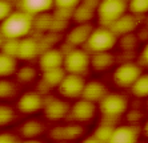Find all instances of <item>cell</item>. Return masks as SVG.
Here are the masks:
<instances>
[{"instance_id": "1", "label": "cell", "mask_w": 148, "mask_h": 143, "mask_svg": "<svg viewBox=\"0 0 148 143\" xmlns=\"http://www.w3.org/2000/svg\"><path fill=\"white\" fill-rule=\"evenodd\" d=\"M34 27L35 17L24 11L16 9L0 23V33L5 40H20L29 36Z\"/></svg>"}, {"instance_id": "2", "label": "cell", "mask_w": 148, "mask_h": 143, "mask_svg": "<svg viewBox=\"0 0 148 143\" xmlns=\"http://www.w3.org/2000/svg\"><path fill=\"white\" fill-rule=\"evenodd\" d=\"M117 36L108 27L100 25L92 28L90 36L86 41V48L90 53L95 52H108L116 45Z\"/></svg>"}, {"instance_id": "3", "label": "cell", "mask_w": 148, "mask_h": 143, "mask_svg": "<svg viewBox=\"0 0 148 143\" xmlns=\"http://www.w3.org/2000/svg\"><path fill=\"white\" fill-rule=\"evenodd\" d=\"M127 12L125 0H99L96 7V15L100 25L110 27L116 19Z\"/></svg>"}, {"instance_id": "4", "label": "cell", "mask_w": 148, "mask_h": 143, "mask_svg": "<svg viewBox=\"0 0 148 143\" xmlns=\"http://www.w3.org/2000/svg\"><path fill=\"white\" fill-rule=\"evenodd\" d=\"M97 106L103 117L107 119H116L128 110V101L124 95L108 92L97 102Z\"/></svg>"}, {"instance_id": "5", "label": "cell", "mask_w": 148, "mask_h": 143, "mask_svg": "<svg viewBox=\"0 0 148 143\" xmlns=\"http://www.w3.org/2000/svg\"><path fill=\"white\" fill-rule=\"evenodd\" d=\"M90 52L87 49L73 47L71 51L64 53L63 68L67 73L84 76L90 69Z\"/></svg>"}, {"instance_id": "6", "label": "cell", "mask_w": 148, "mask_h": 143, "mask_svg": "<svg viewBox=\"0 0 148 143\" xmlns=\"http://www.w3.org/2000/svg\"><path fill=\"white\" fill-rule=\"evenodd\" d=\"M143 73V68L138 62H123L115 69L114 72V82L119 88H131L138 77Z\"/></svg>"}, {"instance_id": "7", "label": "cell", "mask_w": 148, "mask_h": 143, "mask_svg": "<svg viewBox=\"0 0 148 143\" xmlns=\"http://www.w3.org/2000/svg\"><path fill=\"white\" fill-rule=\"evenodd\" d=\"M84 78L80 74H73V73H66L60 84L58 85L60 95L66 98H80L84 88Z\"/></svg>"}, {"instance_id": "8", "label": "cell", "mask_w": 148, "mask_h": 143, "mask_svg": "<svg viewBox=\"0 0 148 143\" xmlns=\"http://www.w3.org/2000/svg\"><path fill=\"white\" fill-rule=\"evenodd\" d=\"M43 105H44V97L40 93L27 92L19 97L16 103V109L21 114L31 115V114L40 111L43 109Z\"/></svg>"}, {"instance_id": "9", "label": "cell", "mask_w": 148, "mask_h": 143, "mask_svg": "<svg viewBox=\"0 0 148 143\" xmlns=\"http://www.w3.org/2000/svg\"><path fill=\"white\" fill-rule=\"evenodd\" d=\"M96 103L90 102L84 98L77 99L72 106H69L68 118L76 122H88L96 114Z\"/></svg>"}, {"instance_id": "10", "label": "cell", "mask_w": 148, "mask_h": 143, "mask_svg": "<svg viewBox=\"0 0 148 143\" xmlns=\"http://www.w3.org/2000/svg\"><path fill=\"white\" fill-rule=\"evenodd\" d=\"M43 111H44V117L48 121H62V119L67 118L68 115L69 105L60 98H44V105H43Z\"/></svg>"}, {"instance_id": "11", "label": "cell", "mask_w": 148, "mask_h": 143, "mask_svg": "<svg viewBox=\"0 0 148 143\" xmlns=\"http://www.w3.org/2000/svg\"><path fill=\"white\" fill-rule=\"evenodd\" d=\"M41 53V47L36 38L34 37H23L17 41V51H16V58L17 60H24L29 61L34 58L39 57Z\"/></svg>"}, {"instance_id": "12", "label": "cell", "mask_w": 148, "mask_h": 143, "mask_svg": "<svg viewBox=\"0 0 148 143\" xmlns=\"http://www.w3.org/2000/svg\"><path fill=\"white\" fill-rule=\"evenodd\" d=\"M63 61H64V52L56 48L45 49L39 55V66L43 72L62 68Z\"/></svg>"}, {"instance_id": "13", "label": "cell", "mask_w": 148, "mask_h": 143, "mask_svg": "<svg viewBox=\"0 0 148 143\" xmlns=\"http://www.w3.org/2000/svg\"><path fill=\"white\" fill-rule=\"evenodd\" d=\"M138 17L139 16H135V15L130 13L127 11V12L124 15H121L119 19H116L108 28L116 34L117 37H120V36L127 34V33H132L139 24Z\"/></svg>"}, {"instance_id": "14", "label": "cell", "mask_w": 148, "mask_h": 143, "mask_svg": "<svg viewBox=\"0 0 148 143\" xmlns=\"http://www.w3.org/2000/svg\"><path fill=\"white\" fill-rule=\"evenodd\" d=\"M140 135V129L134 125H121V126L114 127L112 135H111V143H135L138 142Z\"/></svg>"}, {"instance_id": "15", "label": "cell", "mask_w": 148, "mask_h": 143, "mask_svg": "<svg viewBox=\"0 0 148 143\" xmlns=\"http://www.w3.org/2000/svg\"><path fill=\"white\" fill-rule=\"evenodd\" d=\"M19 9L27 12L28 15L36 17L44 15L53 8V0H19Z\"/></svg>"}, {"instance_id": "16", "label": "cell", "mask_w": 148, "mask_h": 143, "mask_svg": "<svg viewBox=\"0 0 148 143\" xmlns=\"http://www.w3.org/2000/svg\"><path fill=\"white\" fill-rule=\"evenodd\" d=\"M107 93H108V90L104 84H101L99 81H90L84 84V88H83L80 98H84L87 101H90V102L97 103Z\"/></svg>"}, {"instance_id": "17", "label": "cell", "mask_w": 148, "mask_h": 143, "mask_svg": "<svg viewBox=\"0 0 148 143\" xmlns=\"http://www.w3.org/2000/svg\"><path fill=\"white\" fill-rule=\"evenodd\" d=\"M90 68L96 72L108 70L115 64V57L110 51L108 52H95L90 53Z\"/></svg>"}, {"instance_id": "18", "label": "cell", "mask_w": 148, "mask_h": 143, "mask_svg": "<svg viewBox=\"0 0 148 143\" xmlns=\"http://www.w3.org/2000/svg\"><path fill=\"white\" fill-rule=\"evenodd\" d=\"M92 28L88 23H80L77 27H75L72 31L68 33L67 36V42H68L71 47H79L82 44H86L87 38L90 36Z\"/></svg>"}, {"instance_id": "19", "label": "cell", "mask_w": 148, "mask_h": 143, "mask_svg": "<svg viewBox=\"0 0 148 143\" xmlns=\"http://www.w3.org/2000/svg\"><path fill=\"white\" fill-rule=\"evenodd\" d=\"M83 134V129L77 125H67L62 127H55L51 131V138L56 140H73L80 138Z\"/></svg>"}, {"instance_id": "20", "label": "cell", "mask_w": 148, "mask_h": 143, "mask_svg": "<svg viewBox=\"0 0 148 143\" xmlns=\"http://www.w3.org/2000/svg\"><path fill=\"white\" fill-rule=\"evenodd\" d=\"M44 133V125L38 119H28L20 126V134L25 139H34Z\"/></svg>"}, {"instance_id": "21", "label": "cell", "mask_w": 148, "mask_h": 143, "mask_svg": "<svg viewBox=\"0 0 148 143\" xmlns=\"http://www.w3.org/2000/svg\"><path fill=\"white\" fill-rule=\"evenodd\" d=\"M17 70V58L0 51V78L15 74Z\"/></svg>"}, {"instance_id": "22", "label": "cell", "mask_w": 148, "mask_h": 143, "mask_svg": "<svg viewBox=\"0 0 148 143\" xmlns=\"http://www.w3.org/2000/svg\"><path fill=\"white\" fill-rule=\"evenodd\" d=\"M67 72L64 70V68H56L51 69V70L43 72V84L47 88H58V85L60 84V81L63 80V77L66 76Z\"/></svg>"}, {"instance_id": "23", "label": "cell", "mask_w": 148, "mask_h": 143, "mask_svg": "<svg viewBox=\"0 0 148 143\" xmlns=\"http://www.w3.org/2000/svg\"><path fill=\"white\" fill-rule=\"evenodd\" d=\"M131 92L138 98H147L148 95V76L145 73H141L138 80L131 85Z\"/></svg>"}, {"instance_id": "24", "label": "cell", "mask_w": 148, "mask_h": 143, "mask_svg": "<svg viewBox=\"0 0 148 143\" xmlns=\"http://www.w3.org/2000/svg\"><path fill=\"white\" fill-rule=\"evenodd\" d=\"M17 85L14 81L5 78H0V99H11L16 97Z\"/></svg>"}, {"instance_id": "25", "label": "cell", "mask_w": 148, "mask_h": 143, "mask_svg": "<svg viewBox=\"0 0 148 143\" xmlns=\"http://www.w3.org/2000/svg\"><path fill=\"white\" fill-rule=\"evenodd\" d=\"M16 74V80L21 84H29L36 78V69L31 65H25L21 68H17V70L15 72Z\"/></svg>"}, {"instance_id": "26", "label": "cell", "mask_w": 148, "mask_h": 143, "mask_svg": "<svg viewBox=\"0 0 148 143\" xmlns=\"http://www.w3.org/2000/svg\"><path fill=\"white\" fill-rule=\"evenodd\" d=\"M16 111L12 106L0 103V127H5L15 121Z\"/></svg>"}, {"instance_id": "27", "label": "cell", "mask_w": 148, "mask_h": 143, "mask_svg": "<svg viewBox=\"0 0 148 143\" xmlns=\"http://www.w3.org/2000/svg\"><path fill=\"white\" fill-rule=\"evenodd\" d=\"M127 11L135 16L145 15L148 11V0H127Z\"/></svg>"}, {"instance_id": "28", "label": "cell", "mask_w": 148, "mask_h": 143, "mask_svg": "<svg viewBox=\"0 0 148 143\" xmlns=\"http://www.w3.org/2000/svg\"><path fill=\"white\" fill-rule=\"evenodd\" d=\"M112 131H114V126L107 125V123H101V125H99V126L96 127L93 135H95V138L97 139V142L99 143L110 142L111 135H112Z\"/></svg>"}, {"instance_id": "29", "label": "cell", "mask_w": 148, "mask_h": 143, "mask_svg": "<svg viewBox=\"0 0 148 143\" xmlns=\"http://www.w3.org/2000/svg\"><path fill=\"white\" fill-rule=\"evenodd\" d=\"M82 0H53V8L55 9H63V11H71L72 12Z\"/></svg>"}, {"instance_id": "30", "label": "cell", "mask_w": 148, "mask_h": 143, "mask_svg": "<svg viewBox=\"0 0 148 143\" xmlns=\"http://www.w3.org/2000/svg\"><path fill=\"white\" fill-rule=\"evenodd\" d=\"M14 11L12 1L10 0H0V23L8 16Z\"/></svg>"}, {"instance_id": "31", "label": "cell", "mask_w": 148, "mask_h": 143, "mask_svg": "<svg viewBox=\"0 0 148 143\" xmlns=\"http://www.w3.org/2000/svg\"><path fill=\"white\" fill-rule=\"evenodd\" d=\"M15 142H19V138L15 134L0 133V143H15Z\"/></svg>"}, {"instance_id": "32", "label": "cell", "mask_w": 148, "mask_h": 143, "mask_svg": "<svg viewBox=\"0 0 148 143\" xmlns=\"http://www.w3.org/2000/svg\"><path fill=\"white\" fill-rule=\"evenodd\" d=\"M139 65H140L141 68H145L147 66V47L143 48V51H141V53L139 55Z\"/></svg>"}, {"instance_id": "33", "label": "cell", "mask_w": 148, "mask_h": 143, "mask_svg": "<svg viewBox=\"0 0 148 143\" xmlns=\"http://www.w3.org/2000/svg\"><path fill=\"white\" fill-rule=\"evenodd\" d=\"M4 42H5V38H4V36L1 33H0V51H1V48H3Z\"/></svg>"}, {"instance_id": "34", "label": "cell", "mask_w": 148, "mask_h": 143, "mask_svg": "<svg viewBox=\"0 0 148 143\" xmlns=\"http://www.w3.org/2000/svg\"><path fill=\"white\" fill-rule=\"evenodd\" d=\"M10 1H17V0H10Z\"/></svg>"}, {"instance_id": "35", "label": "cell", "mask_w": 148, "mask_h": 143, "mask_svg": "<svg viewBox=\"0 0 148 143\" xmlns=\"http://www.w3.org/2000/svg\"><path fill=\"white\" fill-rule=\"evenodd\" d=\"M125 1H127V0H125Z\"/></svg>"}]
</instances>
